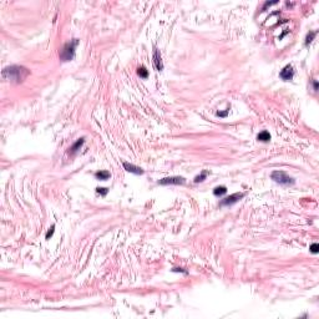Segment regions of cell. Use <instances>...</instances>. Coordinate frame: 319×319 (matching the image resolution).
<instances>
[{"mask_svg": "<svg viewBox=\"0 0 319 319\" xmlns=\"http://www.w3.org/2000/svg\"><path fill=\"white\" fill-rule=\"evenodd\" d=\"M28 75H29V70L25 69L24 66H19V65L9 66V67L4 69V71H3L4 79L11 80V81H14V83H16V84L23 83Z\"/></svg>", "mask_w": 319, "mask_h": 319, "instance_id": "6da1fadb", "label": "cell"}, {"mask_svg": "<svg viewBox=\"0 0 319 319\" xmlns=\"http://www.w3.org/2000/svg\"><path fill=\"white\" fill-rule=\"evenodd\" d=\"M77 44H79V40H77V39H74L72 41L66 43V44L64 45L61 52H60V60L64 61V62L71 61V60L74 59V56H75V49H76Z\"/></svg>", "mask_w": 319, "mask_h": 319, "instance_id": "7a4b0ae2", "label": "cell"}, {"mask_svg": "<svg viewBox=\"0 0 319 319\" xmlns=\"http://www.w3.org/2000/svg\"><path fill=\"white\" fill-rule=\"evenodd\" d=\"M271 178H272L274 182H277V183H279V185H282V186H285V187L293 186L294 182H295V181H294L292 177H289L284 171H273V172L271 173Z\"/></svg>", "mask_w": 319, "mask_h": 319, "instance_id": "3957f363", "label": "cell"}, {"mask_svg": "<svg viewBox=\"0 0 319 319\" xmlns=\"http://www.w3.org/2000/svg\"><path fill=\"white\" fill-rule=\"evenodd\" d=\"M186 180L180 176H172V177H166L158 181V185L161 186H170V185H185Z\"/></svg>", "mask_w": 319, "mask_h": 319, "instance_id": "277c9868", "label": "cell"}, {"mask_svg": "<svg viewBox=\"0 0 319 319\" xmlns=\"http://www.w3.org/2000/svg\"><path fill=\"white\" fill-rule=\"evenodd\" d=\"M245 197V193H239V192H237V193H233V195H231V196H228V197H226V198H223L222 201H221V206H232V204H234V203H237L239 200H242Z\"/></svg>", "mask_w": 319, "mask_h": 319, "instance_id": "5b68a950", "label": "cell"}, {"mask_svg": "<svg viewBox=\"0 0 319 319\" xmlns=\"http://www.w3.org/2000/svg\"><path fill=\"white\" fill-rule=\"evenodd\" d=\"M279 76H281L282 80H284V81H290V80L293 79V76H294V70H293V67H292L290 65L284 66L283 70L279 72Z\"/></svg>", "mask_w": 319, "mask_h": 319, "instance_id": "8992f818", "label": "cell"}, {"mask_svg": "<svg viewBox=\"0 0 319 319\" xmlns=\"http://www.w3.org/2000/svg\"><path fill=\"white\" fill-rule=\"evenodd\" d=\"M153 65L158 70V71H162L164 69V64H162V57H161V54L157 49L153 50Z\"/></svg>", "mask_w": 319, "mask_h": 319, "instance_id": "52a82bcc", "label": "cell"}, {"mask_svg": "<svg viewBox=\"0 0 319 319\" xmlns=\"http://www.w3.org/2000/svg\"><path fill=\"white\" fill-rule=\"evenodd\" d=\"M124 168H125L127 172L133 173V175H143V173H145V171H143L141 167H137V166H135V165H132V164H128V162H124Z\"/></svg>", "mask_w": 319, "mask_h": 319, "instance_id": "ba28073f", "label": "cell"}, {"mask_svg": "<svg viewBox=\"0 0 319 319\" xmlns=\"http://www.w3.org/2000/svg\"><path fill=\"white\" fill-rule=\"evenodd\" d=\"M257 140L262 141V142H268V141H271V133L268 131H262L257 135Z\"/></svg>", "mask_w": 319, "mask_h": 319, "instance_id": "9c48e42d", "label": "cell"}, {"mask_svg": "<svg viewBox=\"0 0 319 319\" xmlns=\"http://www.w3.org/2000/svg\"><path fill=\"white\" fill-rule=\"evenodd\" d=\"M84 142H85V140L84 138H79L71 147H70V152L71 153H75V152H77L79 150H80V147H81L83 145H84Z\"/></svg>", "mask_w": 319, "mask_h": 319, "instance_id": "30bf717a", "label": "cell"}, {"mask_svg": "<svg viewBox=\"0 0 319 319\" xmlns=\"http://www.w3.org/2000/svg\"><path fill=\"white\" fill-rule=\"evenodd\" d=\"M95 177L97 180H100V181H106L110 177V172H107V171H99V172L95 173Z\"/></svg>", "mask_w": 319, "mask_h": 319, "instance_id": "8fae6325", "label": "cell"}, {"mask_svg": "<svg viewBox=\"0 0 319 319\" xmlns=\"http://www.w3.org/2000/svg\"><path fill=\"white\" fill-rule=\"evenodd\" d=\"M226 192H227V188H226L224 186H218V187H216V188L213 190V195H214V196H217V197L223 196Z\"/></svg>", "mask_w": 319, "mask_h": 319, "instance_id": "7c38bea8", "label": "cell"}, {"mask_svg": "<svg viewBox=\"0 0 319 319\" xmlns=\"http://www.w3.org/2000/svg\"><path fill=\"white\" fill-rule=\"evenodd\" d=\"M137 75H138L140 77H142V79H147V76H148V71L146 70V67L141 66V67H138V69H137Z\"/></svg>", "mask_w": 319, "mask_h": 319, "instance_id": "4fadbf2b", "label": "cell"}, {"mask_svg": "<svg viewBox=\"0 0 319 319\" xmlns=\"http://www.w3.org/2000/svg\"><path fill=\"white\" fill-rule=\"evenodd\" d=\"M315 35H317V31H309L305 36V45H309L313 41V39L315 38Z\"/></svg>", "mask_w": 319, "mask_h": 319, "instance_id": "5bb4252c", "label": "cell"}, {"mask_svg": "<svg viewBox=\"0 0 319 319\" xmlns=\"http://www.w3.org/2000/svg\"><path fill=\"white\" fill-rule=\"evenodd\" d=\"M206 177H207V171H203L200 176H196V177H195V183H200V182H202Z\"/></svg>", "mask_w": 319, "mask_h": 319, "instance_id": "9a60e30c", "label": "cell"}, {"mask_svg": "<svg viewBox=\"0 0 319 319\" xmlns=\"http://www.w3.org/2000/svg\"><path fill=\"white\" fill-rule=\"evenodd\" d=\"M309 249H310V252H312L313 254H317V253H319V245H318V243H313Z\"/></svg>", "mask_w": 319, "mask_h": 319, "instance_id": "2e32d148", "label": "cell"}, {"mask_svg": "<svg viewBox=\"0 0 319 319\" xmlns=\"http://www.w3.org/2000/svg\"><path fill=\"white\" fill-rule=\"evenodd\" d=\"M96 191H97V193H100L101 196H106V195H107V192H109V190H107V188H105V187H97V188H96Z\"/></svg>", "mask_w": 319, "mask_h": 319, "instance_id": "e0dca14e", "label": "cell"}, {"mask_svg": "<svg viewBox=\"0 0 319 319\" xmlns=\"http://www.w3.org/2000/svg\"><path fill=\"white\" fill-rule=\"evenodd\" d=\"M54 229H55V227L52 226V227H51V228L47 231V233H46V239H49V238L52 236V233H54Z\"/></svg>", "mask_w": 319, "mask_h": 319, "instance_id": "ac0fdd59", "label": "cell"}, {"mask_svg": "<svg viewBox=\"0 0 319 319\" xmlns=\"http://www.w3.org/2000/svg\"><path fill=\"white\" fill-rule=\"evenodd\" d=\"M312 85H313V90L317 92V91H318V83H317V80H312Z\"/></svg>", "mask_w": 319, "mask_h": 319, "instance_id": "d6986e66", "label": "cell"}, {"mask_svg": "<svg viewBox=\"0 0 319 319\" xmlns=\"http://www.w3.org/2000/svg\"><path fill=\"white\" fill-rule=\"evenodd\" d=\"M228 111H229V107H228V109H227L224 112H217V115H218V116H221V117H224V116H227Z\"/></svg>", "mask_w": 319, "mask_h": 319, "instance_id": "ffe728a7", "label": "cell"}, {"mask_svg": "<svg viewBox=\"0 0 319 319\" xmlns=\"http://www.w3.org/2000/svg\"><path fill=\"white\" fill-rule=\"evenodd\" d=\"M273 4H277V2H272V3H266V4H264V8H266V7H271V5H273ZM264 8H263V9H264Z\"/></svg>", "mask_w": 319, "mask_h": 319, "instance_id": "44dd1931", "label": "cell"}]
</instances>
